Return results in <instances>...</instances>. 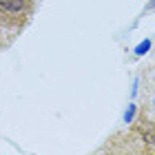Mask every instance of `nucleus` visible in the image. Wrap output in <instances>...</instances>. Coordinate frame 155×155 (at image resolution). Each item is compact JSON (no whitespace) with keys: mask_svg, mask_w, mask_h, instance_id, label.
<instances>
[{"mask_svg":"<svg viewBox=\"0 0 155 155\" xmlns=\"http://www.w3.org/2000/svg\"><path fill=\"white\" fill-rule=\"evenodd\" d=\"M0 7L9 13H20L25 9V0H0Z\"/></svg>","mask_w":155,"mask_h":155,"instance_id":"1","label":"nucleus"},{"mask_svg":"<svg viewBox=\"0 0 155 155\" xmlns=\"http://www.w3.org/2000/svg\"><path fill=\"white\" fill-rule=\"evenodd\" d=\"M153 109H155V100H153Z\"/></svg>","mask_w":155,"mask_h":155,"instance_id":"2","label":"nucleus"}]
</instances>
